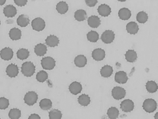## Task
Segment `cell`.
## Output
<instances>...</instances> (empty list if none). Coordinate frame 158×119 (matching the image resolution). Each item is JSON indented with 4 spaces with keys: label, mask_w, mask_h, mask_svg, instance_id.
<instances>
[{
    "label": "cell",
    "mask_w": 158,
    "mask_h": 119,
    "mask_svg": "<svg viewBox=\"0 0 158 119\" xmlns=\"http://www.w3.org/2000/svg\"><path fill=\"white\" fill-rule=\"evenodd\" d=\"M21 73L24 76L31 77L35 71V67L32 62H26L23 64L21 67Z\"/></svg>",
    "instance_id": "obj_1"
},
{
    "label": "cell",
    "mask_w": 158,
    "mask_h": 119,
    "mask_svg": "<svg viewBox=\"0 0 158 119\" xmlns=\"http://www.w3.org/2000/svg\"><path fill=\"white\" fill-rule=\"evenodd\" d=\"M157 104L156 101L153 99H147L143 102L142 108L146 112L151 113L156 110Z\"/></svg>",
    "instance_id": "obj_2"
},
{
    "label": "cell",
    "mask_w": 158,
    "mask_h": 119,
    "mask_svg": "<svg viewBox=\"0 0 158 119\" xmlns=\"http://www.w3.org/2000/svg\"><path fill=\"white\" fill-rule=\"evenodd\" d=\"M41 64L44 69L51 70L55 68L56 65V62L53 58L51 56H47L42 59Z\"/></svg>",
    "instance_id": "obj_3"
},
{
    "label": "cell",
    "mask_w": 158,
    "mask_h": 119,
    "mask_svg": "<svg viewBox=\"0 0 158 119\" xmlns=\"http://www.w3.org/2000/svg\"><path fill=\"white\" fill-rule=\"evenodd\" d=\"M38 95L34 91H30L25 95L24 97L25 103L27 105L33 106L37 103Z\"/></svg>",
    "instance_id": "obj_4"
},
{
    "label": "cell",
    "mask_w": 158,
    "mask_h": 119,
    "mask_svg": "<svg viewBox=\"0 0 158 119\" xmlns=\"http://www.w3.org/2000/svg\"><path fill=\"white\" fill-rule=\"evenodd\" d=\"M45 21L41 18L37 17L33 19L31 23L32 29L37 32L44 30L45 27Z\"/></svg>",
    "instance_id": "obj_5"
},
{
    "label": "cell",
    "mask_w": 158,
    "mask_h": 119,
    "mask_svg": "<svg viewBox=\"0 0 158 119\" xmlns=\"http://www.w3.org/2000/svg\"><path fill=\"white\" fill-rule=\"evenodd\" d=\"M126 95L125 89L120 86L113 88L112 90V95L116 100H120L124 98Z\"/></svg>",
    "instance_id": "obj_6"
},
{
    "label": "cell",
    "mask_w": 158,
    "mask_h": 119,
    "mask_svg": "<svg viewBox=\"0 0 158 119\" xmlns=\"http://www.w3.org/2000/svg\"><path fill=\"white\" fill-rule=\"evenodd\" d=\"M115 34L111 30H107L105 31L101 35V40L102 42L106 44H111L114 40Z\"/></svg>",
    "instance_id": "obj_7"
},
{
    "label": "cell",
    "mask_w": 158,
    "mask_h": 119,
    "mask_svg": "<svg viewBox=\"0 0 158 119\" xmlns=\"http://www.w3.org/2000/svg\"><path fill=\"white\" fill-rule=\"evenodd\" d=\"M135 108L134 102L130 99H125L120 104L121 109L125 112H130L133 110Z\"/></svg>",
    "instance_id": "obj_8"
},
{
    "label": "cell",
    "mask_w": 158,
    "mask_h": 119,
    "mask_svg": "<svg viewBox=\"0 0 158 119\" xmlns=\"http://www.w3.org/2000/svg\"><path fill=\"white\" fill-rule=\"evenodd\" d=\"M6 72L7 75L10 77L15 78L19 74V67L17 65L11 64L7 67Z\"/></svg>",
    "instance_id": "obj_9"
},
{
    "label": "cell",
    "mask_w": 158,
    "mask_h": 119,
    "mask_svg": "<svg viewBox=\"0 0 158 119\" xmlns=\"http://www.w3.org/2000/svg\"><path fill=\"white\" fill-rule=\"evenodd\" d=\"M1 58L5 61H9L13 58L14 56V51L11 48L6 47L3 48L1 51Z\"/></svg>",
    "instance_id": "obj_10"
},
{
    "label": "cell",
    "mask_w": 158,
    "mask_h": 119,
    "mask_svg": "<svg viewBox=\"0 0 158 119\" xmlns=\"http://www.w3.org/2000/svg\"><path fill=\"white\" fill-rule=\"evenodd\" d=\"M105 51L104 49L101 48L94 49L92 52V56L94 60L96 61H101L105 58Z\"/></svg>",
    "instance_id": "obj_11"
},
{
    "label": "cell",
    "mask_w": 158,
    "mask_h": 119,
    "mask_svg": "<svg viewBox=\"0 0 158 119\" xmlns=\"http://www.w3.org/2000/svg\"><path fill=\"white\" fill-rule=\"evenodd\" d=\"M17 11L12 5H8L3 8V13L8 18L14 17L16 15Z\"/></svg>",
    "instance_id": "obj_12"
},
{
    "label": "cell",
    "mask_w": 158,
    "mask_h": 119,
    "mask_svg": "<svg viewBox=\"0 0 158 119\" xmlns=\"http://www.w3.org/2000/svg\"><path fill=\"white\" fill-rule=\"evenodd\" d=\"M115 81L120 84L126 83L128 80V77L126 73L121 71L117 72L114 76Z\"/></svg>",
    "instance_id": "obj_13"
},
{
    "label": "cell",
    "mask_w": 158,
    "mask_h": 119,
    "mask_svg": "<svg viewBox=\"0 0 158 119\" xmlns=\"http://www.w3.org/2000/svg\"><path fill=\"white\" fill-rule=\"evenodd\" d=\"M82 90V86L81 83L74 82L69 86V90L72 94L77 95L81 93Z\"/></svg>",
    "instance_id": "obj_14"
},
{
    "label": "cell",
    "mask_w": 158,
    "mask_h": 119,
    "mask_svg": "<svg viewBox=\"0 0 158 119\" xmlns=\"http://www.w3.org/2000/svg\"><path fill=\"white\" fill-rule=\"evenodd\" d=\"M98 12L102 16L107 17L111 14L112 10L109 6L106 4H102L98 7Z\"/></svg>",
    "instance_id": "obj_15"
},
{
    "label": "cell",
    "mask_w": 158,
    "mask_h": 119,
    "mask_svg": "<svg viewBox=\"0 0 158 119\" xmlns=\"http://www.w3.org/2000/svg\"><path fill=\"white\" fill-rule=\"evenodd\" d=\"M87 23L90 27L96 29L101 25V20L100 18L97 15H91L87 19Z\"/></svg>",
    "instance_id": "obj_16"
},
{
    "label": "cell",
    "mask_w": 158,
    "mask_h": 119,
    "mask_svg": "<svg viewBox=\"0 0 158 119\" xmlns=\"http://www.w3.org/2000/svg\"><path fill=\"white\" fill-rule=\"evenodd\" d=\"M60 40L57 36L54 35H51L48 36L45 39V43L47 45L50 47H55L58 45Z\"/></svg>",
    "instance_id": "obj_17"
},
{
    "label": "cell",
    "mask_w": 158,
    "mask_h": 119,
    "mask_svg": "<svg viewBox=\"0 0 158 119\" xmlns=\"http://www.w3.org/2000/svg\"><path fill=\"white\" fill-rule=\"evenodd\" d=\"M131 11L127 8H121L118 12V16L119 19L123 21L129 20L131 17Z\"/></svg>",
    "instance_id": "obj_18"
},
{
    "label": "cell",
    "mask_w": 158,
    "mask_h": 119,
    "mask_svg": "<svg viewBox=\"0 0 158 119\" xmlns=\"http://www.w3.org/2000/svg\"><path fill=\"white\" fill-rule=\"evenodd\" d=\"M126 30L128 33L131 35L136 34L139 31L138 25L134 21H131L127 24Z\"/></svg>",
    "instance_id": "obj_19"
},
{
    "label": "cell",
    "mask_w": 158,
    "mask_h": 119,
    "mask_svg": "<svg viewBox=\"0 0 158 119\" xmlns=\"http://www.w3.org/2000/svg\"><path fill=\"white\" fill-rule=\"evenodd\" d=\"M47 51V48L44 44L40 43L35 47L34 52L38 56H44L46 54Z\"/></svg>",
    "instance_id": "obj_20"
},
{
    "label": "cell",
    "mask_w": 158,
    "mask_h": 119,
    "mask_svg": "<svg viewBox=\"0 0 158 119\" xmlns=\"http://www.w3.org/2000/svg\"><path fill=\"white\" fill-rule=\"evenodd\" d=\"M74 63L76 67L82 68L85 67L87 64V59L83 55H79L75 58Z\"/></svg>",
    "instance_id": "obj_21"
},
{
    "label": "cell",
    "mask_w": 158,
    "mask_h": 119,
    "mask_svg": "<svg viewBox=\"0 0 158 119\" xmlns=\"http://www.w3.org/2000/svg\"><path fill=\"white\" fill-rule=\"evenodd\" d=\"M9 36L10 39L13 41H17L21 39L22 36V32L21 30L17 28H14L10 30Z\"/></svg>",
    "instance_id": "obj_22"
},
{
    "label": "cell",
    "mask_w": 158,
    "mask_h": 119,
    "mask_svg": "<svg viewBox=\"0 0 158 119\" xmlns=\"http://www.w3.org/2000/svg\"><path fill=\"white\" fill-rule=\"evenodd\" d=\"M113 69L112 66L106 65L103 66L100 70V73L102 77L108 78L110 77L113 74Z\"/></svg>",
    "instance_id": "obj_23"
},
{
    "label": "cell",
    "mask_w": 158,
    "mask_h": 119,
    "mask_svg": "<svg viewBox=\"0 0 158 119\" xmlns=\"http://www.w3.org/2000/svg\"><path fill=\"white\" fill-rule=\"evenodd\" d=\"M17 23L21 27H26L30 23L28 17L25 14H22L19 16L17 19Z\"/></svg>",
    "instance_id": "obj_24"
},
{
    "label": "cell",
    "mask_w": 158,
    "mask_h": 119,
    "mask_svg": "<svg viewBox=\"0 0 158 119\" xmlns=\"http://www.w3.org/2000/svg\"><path fill=\"white\" fill-rule=\"evenodd\" d=\"M126 60L130 63H133L137 59V55L134 50H128L125 55Z\"/></svg>",
    "instance_id": "obj_25"
},
{
    "label": "cell",
    "mask_w": 158,
    "mask_h": 119,
    "mask_svg": "<svg viewBox=\"0 0 158 119\" xmlns=\"http://www.w3.org/2000/svg\"><path fill=\"white\" fill-rule=\"evenodd\" d=\"M56 9L59 14H64L68 12L69 7L65 2H59L56 5Z\"/></svg>",
    "instance_id": "obj_26"
},
{
    "label": "cell",
    "mask_w": 158,
    "mask_h": 119,
    "mask_svg": "<svg viewBox=\"0 0 158 119\" xmlns=\"http://www.w3.org/2000/svg\"><path fill=\"white\" fill-rule=\"evenodd\" d=\"M74 17L75 20L78 21H83L86 20L87 18V14L84 10H77L75 12Z\"/></svg>",
    "instance_id": "obj_27"
},
{
    "label": "cell",
    "mask_w": 158,
    "mask_h": 119,
    "mask_svg": "<svg viewBox=\"0 0 158 119\" xmlns=\"http://www.w3.org/2000/svg\"><path fill=\"white\" fill-rule=\"evenodd\" d=\"M52 103L51 99H44L40 102L39 106L42 110H48L52 108Z\"/></svg>",
    "instance_id": "obj_28"
},
{
    "label": "cell",
    "mask_w": 158,
    "mask_h": 119,
    "mask_svg": "<svg viewBox=\"0 0 158 119\" xmlns=\"http://www.w3.org/2000/svg\"><path fill=\"white\" fill-rule=\"evenodd\" d=\"M77 100L79 104L84 107L87 106L91 102L90 97L86 94H82L79 96Z\"/></svg>",
    "instance_id": "obj_29"
},
{
    "label": "cell",
    "mask_w": 158,
    "mask_h": 119,
    "mask_svg": "<svg viewBox=\"0 0 158 119\" xmlns=\"http://www.w3.org/2000/svg\"><path fill=\"white\" fill-rule=\"evenodd\" d=\"M146 88L147 92L150 93H154L158 90V85L154 81H149L146 84Z\"/></svg>",
    "instance_id": "obj_30"
},
{
    "label": "cell",
    "mask_w": 158,
    "mask_h": 119,
    "mask_svg": "<svg viewBox=\"0 0 158 119\" xmlns=\"http://www.w3.org/2000/svg\"><path fill=\"white\" fill-rule=\"evenodd\" d=\"M16 55L18 59L21 60H23L28 58L29 56L30 52L27 49L22 48L18 50Z\"/></svg>",
    "instance_id": "obj_31"
},
{
    "label": "cell",
    "mask_w": 158,
    "mask_h": 119,
    "mask_svg": "<svg viewBox=\"0 0 158 119\" xmlns=\"http://www.w3.org/2000/svg\"><path fill=\"white\" fill-rule=\"evenodd\" d=\"M119 114V110L115 107H111L108 110L107 112V116L109 118L111 119H117Z\"/></svg>",
    "instance_id": "obj_32"
},
{
    "label": "cell",
    "mask_w": 158,
    "mask_h": 119,
    "mask_svg": "<svg viewBox=\"0 0 158 119\" xmlns=\"http://www.w3.org/2000/svg\"><path fill=\"white\" fill-rule=\"evenodd\" d=\"M148 15L145 12L142 11L139 12L136 15V20L140 24H145L148 20Z\"/></svg>",
    "instance_id": "obj_33"
},
{
    "label": "cell",
    "mask_w": 158,
    "mask_h": 119,
    "mask_svg": "<svg viewBox=\"0 0 158 119\" xmlns=\"http://www.w3.org/2000/svg\"><path fill=\"white\" fill-rule=\"evenodd\" d=\"M87 40L91 42L95 43L99 39V35L98 32L94 31H91L87 34Z\"/></svg>",
    "instance_id": "obj_34"
},
{
    "label": "cell",
    "mask_w": 158,
    "mask_h": 119,
    "mask_svg": "<svg viewBox=\"0 0 158 119\" xmlns=\"http://www.w3.org/2000/svg\"><path fill=\"white\" fill-rule=\"evenodd\" d=\"M21 116V111L18 108H13L10 110L8 116L11 119H18Z\"/></svg>",
    "instance_id": "obj_35"
},
{
    "label": "cell",
    "mask_w": 158,
    "mask_h": 119,
    "mask_svg": "<svg viewBox=\"0 0 158 119\" xmlns=\"http://www.w3.org/2000/svg\"><path fill=\"white\" fill-rule=\"evenodd\" d=\"M62 115L61 112L57 109L51 110L49 113V117L50 119H61Z\"/></svg>",
    "instance_id": "obj_36"
},
{
    "label": "cell",
    "mask_w": 158,
    "mask_h": 119,
    "mask_svg": "<svg viewBox=\"0 0 158 119\" xmlns=\"http://www.w3.org/2000/svg\"><path fill=\"white\" fill-rule=\"evenodd\" d=\"M48 74L44 70L40 71L36 74V79L40 82H44L48 79Z\"/></svg>",
    "instance_id": "obj_37"
},
{
    "label": "cell",
    "mask_w": 158,
    "mask_h": 119,
    "mask_svg": "<svg viewBox=\"0 0 158 119\" xmlns=\"http://www.w3.org/2000/svg\"><path fill=\"white\" fill-rule=\"evenodd\" d=\"M9 105V101L8 99L4 97L0 98V109L1 110H6L8 108Z\"/></svg>",
    "instance_id": "obj_38"
},
{
    "label": "cell",
    "mask_w": 158,
    "mask_h": 119,
    "mask_svg": "<svg viewBox=\"0 0 158 119\" xmlns=\"http://www.w3.org/2000/svg\"><path fill=\"white\" fill-rule=\"evenodd\" d=\"M14 2L17 6L23 7L27 4V0H14Z\"/></svg>",
    "instance_id": "obj_39"
},
{
    "label": "cell",
    "mask_w": 158,
    "mask_h": 119,
    "mask_svg": "<svg viewBox=\"0 0 158 119\" xmlns=\"http://www.w3.org/2000/svg\"><path fill=\"white\" fill-rule=\"evenodd\" d=\"M86 4L89 7H93L98 3L97 0H87L85 1Z\"/></svg>",
    "instance_id": "obj_40"
},
{
    "label": "cell",
    "mask_w": 158,
    "mask_h": 119,
    "mask_svg": "<svg viewBox=\"0 0 158 119\" xmlns=\"http://www.w3.org/2000/svg\"><path fill=\"white\" fill-rule=\"evenodd\" d=\"M29 119H40V116L37 114H32L28 117Z\"/></svg>",
    "instance_id": "obj_41"
},
{
    "label": "cell",
    "mask_w": 158,
    "mask_h": 119,
    "mask_svg": "<svg viewBox=\"0 0 158 119\" xmlns=\"http://www.w3.org/2000/svg\"><path fill=\"white\" fill-rule=\"evenodd\" d=\"M6 0H1L0 1V5L1 6L3 5L6 3Z\"/></svg>",
    "instance_id": "obj_42"
},
{
    "label": "cell",
    "mask_w": 158,
    "mask_h": 119,
    "mask_svg": "<svg viewBox=\"0 0 158 119\" xmlns=\"http://www.w3.org/2000/svg\"><path fill=\"white\" fill-rule=\"evenodd\" d=\"M154 118L155 119H158V113L156 112V113L155 115H154Z\"/></svg>",
    "instance_id": "obj_43"
}]
</instances>
